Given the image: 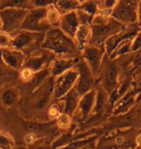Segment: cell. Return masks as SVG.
I'll return each instance as SVG.
<instances>
[{
	"mask_svg": "<svg viewBox=\"0 0 141 149\" xmlns=\"http://www.w3.org/2000/svg\"><path fill=\"white\" fill-rule=\"evenodd\" d=\"M43 47L58 53H68L76 49V43L59 28H50L44 34Z\"/></svg>",
	"mask_w": 141,
	"mask_h": 149,
	"instance_id": "1",
	"label": "cell"
},
{
	"mask_svg": "<svg viewBox=\"0 0 141 149\" xmlns=\"http://www.w3.org/2000/svg\"><path fill=\"white\" fill-rule=\"evenodd\" d=\"M139 0H119L111 11V17L123 25L137 24V8Z\"/></svg>",
	"mask_w": 141,
	"mask_h": 149,
	"instance_id": "2",
	"label": "cell"
},
{
	"mask_svg": "<svg viewBox=\"0 0 141 149\" xmlns=\"http://www.w3.org/2000/svg\"><path fill=\"white\" fill-rule=\"evenodd\" d=\"M28 10L19 8L0 9V24L1 30L7 32L11 36L20 29Z\"/></svg>",
	"mask_w": 141,
	"mask_h": 149,
	"instance_id": "3",
	"label": "cell"
},
{
	"mask_svg": "<svg viewBox=\"0 0 141 149\" xmlns=\"http://www.w3.org/2000/svg\"><path fill=\"white\" fill-rule=\"evenodd\" d=\"M51 28L47 19V8H34L28 11L19 30L44 33Z\"/></svg>",
	"mask_w": 141,
	"mask_h": 149,
	"instance_id": "4",
	"label": "cell"
},
{
	"mask_svg": "<svg viewBox=\"0 0 141 149\" xmlns=\"http://www.w3.org/2000/svg\"><path fill=\"white\" fill-rule=\"evenodd\" d=\"M11 49H14L19 52L25 49L27 47L37 44L39 42H43L44 38V33H38V32H31L25 30L17 31L15 35H12Z\"/></svg>",
	"mask_w": 141,
	"mask_h": 149,
	"instance_id": "5",
	"label": "cell"
},
{
	"mask_svg": "<svg viewBox=\"0 0 141 149\" xmlns=\"http://www.w3.org/2000/svg\"><path fill=\"white\" fill-rule=\"evenodd\" d=\"M59 29L62 32H64L66 35H68L69 37L74 39V34L77 30L79 26L78 17L76 15V10L71 11L69 13H66L62 15L60 17V20L58 22Z\"/></svg>",
	"mask_w": 141,
	"mask_h": 149,
	"instance_id": "6",
	"label": "cell"
},
{
	"mask_svg": "<svg viewBox=\"0 0 141 149\" xmlns=\"http://www.w3.org/2000/svg\"><path fill=\"white\" fill-rule=\"evenodd\" d=\"M1 58L7 66L13 68V69L20 68L23 64V60H24L22 52L11 49V47L1 50Z\"/></svg>",
	"mask_w": 141,
	"mask_h": 149,
	"instance_id": "7",
	"label": "cell"
},
{
	"mask_svg": "<svg viewBox=\"0 0 141 149\" xmlns=\"http://www.w3.org/2000/svg\"><path fill=\"white\" fill-rule=\"evenodd\" d=\"M84 56L93 69H97L101 59V49L96 46L84 47Z\"/></svg>",
	"mask_w": 141,
	"mask_h": 149,
	"instance_id": "8",
	"label": "cell"
},
{
	"mask_svg": "<svg viewBox=\"0 0 141 149\" xmlns=\"http://www.w3.org/2000/svg\"><path fill=\"white\" fill-rule=\"evenodd\" d=\"M91 25L90 24H79L78 28L74 34V41L78 47H83L91 40Z\"/></svg>",
	"mask_w": 141,
	"mask_h": 149,
	"instance_id": "9",
	"label": "cell"
},
{
	"mask_svg": "<svg viewBox=\"0 0 141 149\" xmlns=\"http://www.w3.org/2000/svg\"><path fill=\"white\" fill-rule=\"evenodd\" d=\"M76 77H77L76 72H72V71H70V72H68L66 74L65 76L62 77V79L59 81V86L56 91V93H58L57 96H60V95H62L64 92L67 91L68 89L70 88V86L74 82Z\"/></svg>",
	"mask_w": 141,
	"mask_h": 149,
	"instance_id": "10",
	"label": "cell"
},
{
	"mask_svg": "<svg viewBox=\"0 0 141 149\" xmlns=\"http://www.w3.org/2000/svg\"><path fill=\"white\" fill-rule=\"evenodd\" d=\"M54 5L61 13V16L71 11L79 9V4L76 0H55Z\"/></svg>",
	"mask_w": 141,
	"mask_h": 149,
	"instance_id": "11",
	"label": "cell"
},
{
	"mask_svg": "<svg viewBox=\"0 0 141 149\" xmlns=\"http://www.w3.org/2000/svg\"><path fill=\"white\" fill-rule=\"evenodd\" d=\"M4 8H19L31 10V0H2L0 4V9Z\"/></svg>",
	"mask_w": 141,
	"mask_h": 149,
	"instance_id": "12",
	"label": "cell"
},
{
	"mask_svg": "<svg viewBox=\"0 0 141 149\" xmlns=\"http://www.w3.org/2000/svg\"><path fill=\"white\" fill-rule=\"evenodd\" d=\"M60 17H61V13L55 7L54 4L49 5L47 7V19L51 26L58 24Z\"/></svg>",
	"mask_w": 141,
	"mask_h": 149,
	"instance_id": "13",
	"label": "cell"
},
{
	"mask_svg": "<svg viewBox=\"0 0 141 149\" xmlns=\"http://www.w3.org/2000/svg\"><path fill=\"white\" fill-rule=\"evenodd\" d=\"M44 63V56H42V57L34 56V57H30L28 60L25 62V67L29 68L30 70H32L33 72H35V71L40 70Z\"/></svg>",
	"mask_w": 141,
	"mask_h": 149,
	"instance_id": "14",
	"label": "cell"
},
{
	"mask_svg": "<svg viewBox=\"0 0 141 149\" xmlns=\"http://www.w3.org/2000/svg\"><path fill=\"white\" fill-rule=\"evenodd\" d=\"M72 66V61L70 60H65V59H59L55 62V64L53 65V74H61L65 72L66 70H68L69 68Z\"/></svg>",
	"mask_w": 141,
	"mask_h": 149,
	"instance_id": "15",
	"label": "cell"
},
{
	"mask_svg": "<svg viewBox=\"0 0 141 149\" xmlns=\"http://www.w3.org/2000/svg\"><path fill=\"white\" fill-rule=\"evenodd\" d=\"M79 9H81L82 11L86 12L87 14H89L90 16H92V17H94L99 11L98 5L95 0H88V1L84 3V4L80 5Z\"/></svg>",
	"mask_w": 141,
	"mask_h": 149,
	"instance_id": "16",
	"label": "cell"
},
{
	"mask_svg": "<svg viewBox=\"0 0 141 149\" xmlns=\"http://www.w3.org/2000/svg\"><path fill=\"white\" fill-rule=\"evenodd\" d=\"M1 99H2V102L4 105L11 106V105H13L15 100H16V93H15L13 90L8 89V90H5L2 93Z\"/></svg>",
	"mask_w": 141,
	"mask_h": 149,
	"instance_id": "17",
	"label": "cell"
},
{
	"mask_svg": "<svg viewBox=\"0 0 141 149\" xmlns=\"http://www.w3.org/2000/svg\"><path fill=\"white\" fill-rule=\"evenodd\" d=\"M76 15H77V17H78L79 24H90L91 25L92 19H93L92 16H90V15L87 14L86 12L82 11L81 9H77Z\"/></svg>",
	"mask_w": 141,
	"mask_h": 149,
	"instance_id": "18",
	"label": "cell"
},
{
	"mask_svg": "<svg viewBox=\"0 0 141 149\" xmlns=\"http://www.w3.org/2000/svg\"><path fill=\"white\" fill-rule=\"evenodd\" d=\"M11 41L12 37L10 34H8L7 32H4L0 29V49H8L11 46Z\"/></svg>",
	"mask_w": 141,
	"mask_h": 149,
	"instance_id": "19",
	"label": "cell"
},
{
	"mask_svg": "<svg viewBox=\"0 0 141 149\" xmlns=\"http://www.w3.org/2000/svg\"><path fill=\"white\" fill-rule=\"evenodd\" d=\"M13 141L7 135L0 133V149H13Z\"/></svg>",
	"mask_w": 141,
	"mask_h": 149,
	"instance_id": "20",
	"label": "cell"
},
{
	"mask_svg": "<svg viewBox=\"0 0 141 149\" xmlns=\"http://www.w3.org/2000/svg\"><path fill=\"white\" fill-rule=\"evenodd\" d=\"M55 0H31L32 9L34 8H47L49 5L54 4Z\"/></svg>",
	"mask_w": 141,
	"mask_h": 149,
	"instance_id": "21",
	"label": "cell"
},
{
	"mask_svg": "<svg viewBox=\"0 0 141 149\" xmlns=\"http://www.w3.org/2000/svg\"><path fill=\"white\" fill-rule=\"evenodd\" d=\"M47 74V71H43V72H39L37 74H33L32 79H31V82L33 85H38L40 84L42 82V80H43L44 77H46V76Z\"/></svg>",
	"mask_w": 141,
	"mask_h": 149,
	"instance_id": "22",
	"label": "cell"
},
{
	"mask_svg": "<svg viewBox=\"0 0 141 149\" xmlns=\"http://www.w3.org/2000/svg\"><path fill=\"white\" fill-rule=\"evenodd\" d=\"M140 49H141V32H138L133 39L131 50L134 52V50H138Z\"/></svg>",
	"mask_w": 141,
	"mask_h": 149,
	"instance_id": "23",
	"label": "cell"
},
{
	"mask_svg": "<svg viewBox=\"0 0 141 149\" xmlns=\"http://www.w3.org/2000/svg\"><path fill=\"white\" fill-rule=\"evenodd\" d=\"M115 79H116V70L114 69L113 67H110L108 69V73H107V82H108V85H113L114 82H115Z\"/></svg>",
	"mask_w": 141,
	"mask_h": 149,
	"instance_id": "24",
	"label": "cell"
},
{
	"mask_svg": "<svg viewBox=\"0 0 141 149\" xmlns=\"http://www.w3.org/2000/svg\"><path fill=\"white\" fill-rule=\"evenodd\" d=\"M57 123H58V125L60 127H68L71 123L70 117H69L68 115H65V114L60 115L58 120H57Z\"/></svg>",
	"mask_w": 141,
	"mask_h": 149,
	"instance_id": "25",
	"label": "cell"
},
{
	"mask_svg": "<svg viewBox=\"0 0 141 149\" xmlns=\"http://www.w3.org/2000/svg\"><path fill=\"white\" fill-rule=\"evenodd\" d=\"M20 74H22V77L24 80H31L33 74H34V72H33L32 70H30L29 68H26L24 67L22 71V73H20Z\"/></svg>",
	"mask_w": 141,
	"mask_h": 149,
	"instance_id": "26",
	"label": "cell"
},
{
	"mask_svg": "<svg viewBox=\"0 0 141 149\" xmlns=\"http://www.w3.org/2000/svg\"><path fill=\"white\" fill-rule=\"evenodd\" d=\"M58 114H59V109H57V108H54V107H52V108L49 109V115L50 116V117L55 118V117H57V115H58Z\"/></svg>",
	"mask_w": 141,
	"mask_h": 149,
	"instance_id": "27",
	"label": "cell"
},
{
	"mask_svg": "<svg viewBox=\"0 0 141 149\" xmlns=\"http://www.w3.org/2000/svg\"><path fill=\"white\" fill-rule=\"evenodd\" d=\"M137 25L141 26V0H139L137 8Z\"/></svg>",
	"mask_w": 141,
	"mask_h": 149,
	"instance_id": "28",
	"label": "cell"
},
{
	"mask_svg": "<svg viewBox=\"0 0 141 149\" xmlns=\"http://www.w3.org/2000/svg\"><path fill=\"white\" fill-rule=\"evenodd\" d=\"M35 139H36V136H35V134H33V133L28 134V135L25 136V141H26V142H28V143L34 142Z\"/></svg>",
	"mask_w": 141,
	"mask_h": 149,
	"instance_id": "29",
	"label": "cell"
},
{
	"mask_svg": "<svg viewBox=\"0 0 141 149\" xmlns=\"http://www.w3.org/2000/svg\"><path fill=\"white\" fill-rule=\"evenodd\" d=\"M28 129L30 130V131H32V132H38V131H40L41 130V127L39 126L38 124H29L28 125Z\"/></svg>",
	"mask_w": 141,
	"mask_h": 149,
	"instance_id": "30",
	"label": "cell"
},
{
	"mask_svg": "<svg viewBox=\"0 0 141 149\" xmlns=\"http://www.w3.org/2000/svg\"><path fill=\"white\" fill-rule=\"evenodd\" d=\"M88 100L90 101V100H92V98H91V96H88V97H87L86 98V99L84 100V102H88ZM88 106H90V104H88ZM88 106H87V104H86V106H84V107H82V109H84V111L85 112H87V111H88V109H89V107Z\"/></svg>",
	"mask_w": 141,
	"mask_h": 149,
	"instance_id": "31",
	"label": "cell"
},
{
	"mask_svg": "<svg viewBox=\"0 0 141 149\" xmlns=\"http://www.w3.org/2000/svg\"><path fill=\"white\" fill-rule=\"evenodd\" d=\"M77 2H78V4H79V6L80 5H82V4H84V3H86L88 0H76Z\"/></svg>",
	"mask_w": 141,
	"mask_h": 149,
	"instance_id": "32",
	"label": "cell"
},
{
	"mask_svg": "<svg viewBox=\"0 0 141 149\" xmlns=\"http://www.w3.org/2000/svg\"><path fill=\"white\" fill-rule=\"evenodd\" d=\"M116 142L118 144H122L123 143V139L122 138H118V139H116Z\"/></svg>",
	"mask_w": 141,
	"mask_h": 149,
	"instance_id": "33",
	"label": "cell"
},
{
	"mask_svg": "<svg viewBox=\"0 0 141 149\" xmlns=\"http://www.w3.org/2000/svg\"><path fill=\"white\" fill-rule=\"evenodd\" d=\"M136 142H137V144H138V145H141V135L138 136V138H137Z\"/></svg>",
	"mask_w": 141,
	"mask_h": 149,
	"instance_id": "34",
	"label": "cell"
},
{
	"mask_svg": "<svg viewBox=\"0 0 141 149\" xmlns=\"http://www.w3.org/2000/svg\"><path fill=\"white\" fill-rule=\"evenodd\" d=\"M3 74H4V70H3V69H2V67L0 66V77L3 76Z\"/></svg>",
	"mask_w": 141,
	"mask_h": 149,
	"instance_id": "35",
	"label": "cell"
},
{
	"mask_svg": "<svg viewBox=\"0 0 141 149\" xmlns=\"http://www.w3.org/2000/svg\"><path fill=\"white\" fill-rule=\"evenodd\" d=\"M17 149H25V148H23V147H19Z\"/></svg>",
	"mask_w": 141,
	"mask_h": 149,
	"instance_id": "36",
	"label": "cell"
},
{
	"mask_svg": "<svg viewBox=\"0 0 141 149\" xmlns=\"http://www.w3.org/2000/svg\"><path fill=\"white\" fill-rule=\"evenodd\" d=\"M0 28H1V24H0Z\"/></svg>",
	"mask_w": 141,
	"mask_h": 149,
	"instance_id": "37",
	"label": "cell"
}]
</instances>
